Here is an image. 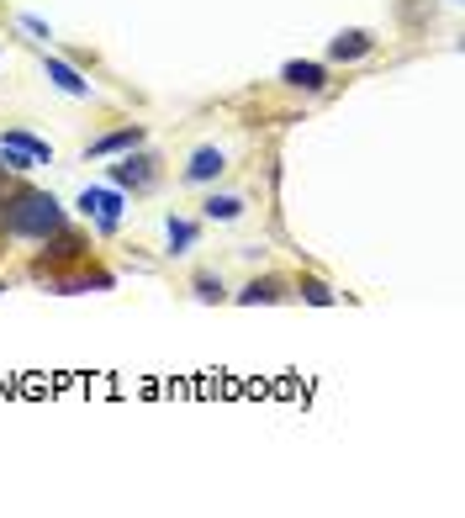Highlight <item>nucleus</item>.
<instances>
[{"instance_id": "f257e3e1", "label": "nucleus", "mask_w": 465, "mask_h": 518, "mask_svg": "<svg viewBox=\"0 0 465 518\" xmlns=\"http://www.w3.org/2000/svg\"><path fill=\"white\" fill-rule=\"evenodd\" d=\"M6 233H16V238H53L64 228V207L53 201L48 191H22L16 201H6Z\"/></svg>"}, {"instance_id": "f03ea898", "label": "nucleus", "mask_w": 465, "mask_h": 518, "mask_svg": "<svg viewBox=\"0 0 465 518\" xmlns=\"http://www.w3.org/2000/svg\"><path fill=\"white\" fill-rule=\"evenodd\" d=\"M80 207H85V217H96L101 233H111L122 222V196L117 191H96V185H90V191H80Z\"/></svg>"}, {"instance_id": "7ed1b4c3", "label": "nucleus", "mask_w": 465, "mask_h": 518, "mask_svg": "<svg viewBox=\"0 0 465 518\" xmlns=\"http://www.w3.org/2000/svg\"><path fill=\"white\" fill-rule=\"evenodd\" d=\"M281 80H286L291 90H307V96H318V90L328 85V69L312 64V59H291V64H281Z\"/></svg>"}, {"instance_id": "20e7f679", "label": "nucleus", "mask_w": 465, "mask_h": 518, "mask_svg": "<svg viewBox=\"0 0 465 518\" xmlns=\"http://www.w3.org/2000/svg\"><path fill=\"white\" fill-rule=\"evenodd\" d=\"M365 53H376V37H370V32H339V37H333V43H328V59L333 64H355V59H365Z\"/></svg>"}, {"instance_id": "39448f33", "label": "nucleus", "mask_w": 465, "mask_h": 518, "mask_svg": "<svg viewBox=\"0 0 465 518\" xmlns=\"http://www.w3.org/2000/svg\"><path fill=\"white\" fill-rule=\"evenodd\" d=\"M222 170H228V154H222V148H196V154H191V164H185V180H191V185H207V180H217Z\"/></svg>"}, {"instance_id": "423d86ee", "label": "nucleus", "mask_w": 465, "mask_h": 518, "mask_svg": "<svg viewBox=\"0 0 465 518\" xmlns=\"http://www.w3.org/2000/svg\"><path fill=\"white\" fill-rule=\"evenodd\" d=\"M148 180H154V159L148 154H127L122 164H111V185H133V191H143Z\"/></svg>"}, {"instance_id": "0eeeda50", "label": "nucleus", "mask_w": 465, "mask_h": 518, "mask_svg": "<svg viewBox=\"0 0 465 518\" xmlns=\"http://www.w3.org/2000/svg\"><path fill=\"white\" fill-rule=\"evenodd\" d=\"M43 69H48V80L59 85L64 96H80V101L90 96V80H85V74L74 69V64H64V59H43Z\"/></svg>"}, {"instance_id": "6e6552de", "label": "nucleus", "mask_w": 465, "mask_h": 518, "mask_svg": "<svg viewBox=\"0 0 465 518\" xmlns=\"http://www.w3.org/2000/svg\"><path fill=\"white\" fill-rule=\"evenodd\" d=\"M143 143V127H122V133H106L85 148V159H106V154H127V148Z\"/></svg>"}, {"instance_id": "1a4fd4ad", "label": "nucleus", "mask_w": 465, "mask_h": 518, "mask_svg": "<svg viewBox=\"0 0 465 518\" xmlns=\"http://www.w3.org/2000/svg\"><path fill=\"white\" fill-rule=\"evenodd\" d=\"M0 143H11V148H22V154L32 159V164H53V143L48 138H37V133H27V127H11Z\"/></svg>"}, {"instance_id": "9d476101", "label": "nucleus", "mask_w": 465, "mask_h": 518, "mask_svg": "<svg viewBox=\"0 0 465 518\" xmlns=\"http://www.w3.org/2000/svg\"><path fill=\"white\" fill-rule=\"evenodd\" d=\"M201 217L207 222H238L244 217V196H207L201 201Z\"/></svg>"}, {"instance_id": "9b49d317", "label": "nucleus", "mask_w": 465, "mask_h": 518, "mask_svg": "<svg viewBox=\"0 0 465 518\" xmlns=\"http://www.w3.org/2000/svg\"><path fill=\"white\" fill-rule=\"evenodd\" d=\"M286 286L281 281H249L244 291H238V307H259V302H281Z\"/></svg>"}, {"instance_id": "f8f14e48", "label": "nucleus", "mask_w": 465, "mask_h": 518, "mask_svg": "<svg viewBox=\"0 0 465 518\" xmlns=\"http://www.w3.org/2000/svg\"><path fill=\"white\" fill-rule=\"evenodd\" d=\"M164 238H170V254H191V244H196V222L170 217V222H164Z\"/></svg>"}, {"instance_id": "ddd939ff", "label": "nucleus", "mask_w": 465, "mask_h": 518, "mask_svg": "<svg viewBox=\"0 0 465 518\" xmlns=\"http://www.w3.org/2000/svg\"><path fill=\"white\" fill-rule=\"evenodd\" d=\"M111 275H74V281H53V296H80V291H106Z\"/></svg>"}, {"instance_id": "4468645a", "label": "nucleus", "mask_w": 465, "mask_h": 518, "mask_svg": "<svg viewBox=\"0 0 465 518\" xmlns=\"http://www.w3.org/2000/svg\"><path fill=\"white\" fill-rule=\"evenodd\" d=\"M302 296H307L312 307H333V302H339V296H333L323 281H302Z\"/></svg>"}, {"instance_id": "2eb2a0df", "label": "nucleus", "mask_w": 465, "mask_h": 518, "mask_svg": "<svg viewBox=\"0 0 465 518\" xmlns=\"http://www.w3.org/2000/svg\"><path fill=\"white\" fill-rule=\"evenodd\" d=\"M196 296L201 302H222V281L217 275H196Z\"/></svg>"}]
</instances>
